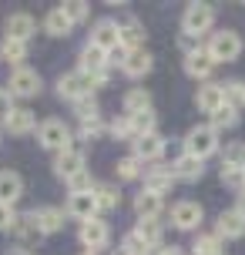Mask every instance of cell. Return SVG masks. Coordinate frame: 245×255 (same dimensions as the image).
I'll return each instance as SVG.
<instances>
[{
    "label": "cell",
    "mask_w": 245,
    "mask_h": 255,
    "mask_svg": "<svg viewBox=\"0 0 245 255\" xmlns=\"http://www.w3.org/2000/svg\"><path fill=\"white\" fill-rule=\"evenodd\" d=\"M108 84V74L104 77H94V74H84V71H67V74L57 77V94L64 101H84V98H94V91Z\"/></svg>",
    "instance_id": "1"
},
{
    "label": "cell",
    "mask_w": 245,
    "mask_h": 255,
    "mask_svg": "<svg viewBox=\"0 0 245 255\" xmlns=\"http://www.w3.org/2000/svg\"><path fill=\"white\" fill-rule=\"evenodd\" d=\"M222 148L219 141V131L212 125H195L188 134H185V154H192V158H198V161H205V158H212V154Z\"/></svg>",
    "instance_id": "2"
},
{
    "label": "cell",
    "mask_w": 245,
    "mask_h": 255,
    "mask_svg": "<svg viewBox=\"0 0 245 255\" xmlns=\"http://www.w3.org/2000/svg\"><path fill=\"white\" fill-rule=\"evenodd\" d=\"M215 27V7L212 3H188L181 13V34L185 37H205L208 30Z\"/></svg>",
    "instance_id": "3"
},
{
    "label": "cell",
    "mask_w": 245,
    "mask_h": 255,
    "mask_svg": "<svg viewBox=\"0 0 245 255\" xmlns=\"http://www.w3.org/2000/svg\"><path fill=\"white\" fill-rule=\"evenodd\" d=\"M37 141H40V148H47V151H54V154L74 148V134H71V128H67L61 118L40 121L37 125Z\"/></svg>",
    "instance_id": "4"
},
{
    "label": "cell",
    "mask_w": 245,
    "mask_h": 255,
    "mask_svg": "<svg viewBox=\"0 0 245 255\" xmlns=\"http://www.w3.org/2000/svg\"><path fill=\"white\" fill-rule=\"evenodd\" d=\"M205 51L212 54L215 64H232V61H239V54H242V37H239L235 30H215V34L208 37Z\"/></svg>",
    "instance_id": "5"
},
{
    "label": "cell",
    "mask_w": 245,
    "mask_h": 255,
    "mask_svg": "<svg viewBox=\"0 0 245 255\" xmlns=\"http://www.w3.org/2000/svg\"><path fill=\"white\" fill-rule=\"evenodd\" d=\"M78 239H81V245H84L88 252H104L108 242H111V225H108L101 215L91 218V222H81Z\"/></svg>",
    "instance_id": "6"
},
{
    "label": "cell",
    "mask_w": 245,
    "mask_h": 255,
    "mask_svg": "<svg viewBox=\"0 0 245 255\" xmlns=\"http://www.w3.org/2000/svg\"><path fill=\"white\" fill-rule=\"evenodd\" d=\"M7 91H10V98H37L40 94V74L37 71H30V67H13L10 77H7Z\"/></svg>",
    "instance_id": "7"
},
{
    "label": "cell",
    "mask_w": 245,
    "mask_h": 255,
    "mask_svg": "<svg viewBox=\"0 0 245 255\" xmlns=\"http://www.w3.org/2000/svg\"><path fill=\"white\" fill-rule=\"evenodd\" d=\"M81 171H88V158H84L81 148H67V151L54 154V175H57V178L71 181L74 175H81Z\"/></svg>",
    "instance_id": "8"
},
{
    "label": "cell",
    "mask_w": 245,
    "mask_h": 255,
    "mask_svg": "<svg viewBox=\"0 0 245 255\" xmlns=\"http://www.w3.org/2000/svg\"><path fill=\"white\" fill-rule=\"evenodd\" d=\"M88 44H94V47H101L104 54H111L121 47V37H118V20H111V17H101L98 24L91 27V40Z\"/></svg>",
    "instance_id": "9"
},
{
    "label": "cell",
    "mask_w": 245,
    "mask_h": 255,
    "mask_svg": "<svg viewBox=\"0 0 245 255\" xmlns=\"http://www.w3.org/2000/svg\"><path fill=\"white\" fill-rule=\"evenodd\" d=\"M131 235L141 242L144 252H155L161 249V239H165V225L158 222V218H138V225L131 229Z\"/></svg>",
    "instance_id": "10"
},
{
    "label": "cell",
    "mask_w": 245,
    "mask_h": 255,
    "mask_svg": "<svg viewBox=\"0 0 245 255\" xmlns=\"http://www.w3.org/2000/svg\"><path fill=\"white\" fill-rule=\"evenodd\" d=\"M202 218H205V212H202V205L198 202H178V205H171V225L181 232H192L202 225Z\"/></svg>",
    "instance_id": "11"
},
{
    "label": "cell",
    "mask_w": 245,
    "mask_h": 255,
    "mask_svg": "<svg viewBox=\"0 0 245 255\" xmlns=\"http://www.w3.org/2000/svg\"><path fill=\"white\" fill-rule=\"evenodd\" d=\"M34 34H37V20H34V17H30V13H10V17H7V24H3V37H10V40H30L34 37Z\"/></svg>",
    "instance_id": "12"
},
{
    "label": "cell",
    "mask_w": 245,
    "mask_h": 255,
    "mask_svg": "<svg viewBox=\"0 0 245 255\" xmlns=\"http://www.w3.org/2000/svg\"><path fill=\"white\" fill-rule=\"evenodd\" d=\"M165 144H168V141L161 138L158 131H151V134H144V138L134 141V151H131V154H134L141 165H151V161H158V158L165 154Z\"/></svg>",
    "instance_id": "13"
},
{
    "label": "cell",
    "mask_w": 245,
    "mask_h": 255,
    "mask_svg": "<svg viewBox=\"0 0 245 255\" xmlns=\"http://www.w3.org/2000/svg\"><path fill=\"white\" fill-rule=\"evenodd\" d=\"M215 67H219V64L212 61V54L205 51V44H202V47H198V51L185 54V74L198 77V81H208V77L215 74Z\"/></svg>",
    "instance_id": "14"
},
{
    "label": "cell",
    "mask_w": 245,
    "mask_h": 255,
    "mask_svg": "<svg viewBox=\"0 0 245 255\" xmlns=\"http://www.w3.org/2000/svg\"><path fill=\"white\" fill-rule=\"evenodd\" d=\"M64 215L78 218V222H91V218H98V202H94V191L88 195H67V205H64Z\"/></svg>",
    "instance_id": "15"
},
{
    "label": "cell",
    "mask_w": 245,
    "mask_h": 255,
    "mask_svg": "<svg viewBox=\"0 0 245 255\" xmlns=\"http://www.w3.org/2000/svg\"><path fill=\"white\" fill-rule=\"evenodd\" d=\"M81 67L78 71H84V74H94V77H104L108 74V67H111V61H108V54L101 51V47H94V44H84L81 47Z\"/></svg>",
    "instance_id": "16"
},
{
    "label": "cell",
    "mask_w": 245,
    "mask_h": 255,
    "mask_svg": "<svg viewBox=\"0 0 245 255\" xmlns=\"http://www.w3.org/2000/svg\"><path fill=\"white\" fill-rule=\"evenodd\" d=\"M171 188H175V175H171V168L155 165L151 171H144V191H151V195H158V198H165V195H171Z\"/></svg>",
    "instance_id": "17"
},
{
    "label": "cell",
    "mask_w": 245,
    "mask_h": 255,
    "mask_svg": "<svg viewBox=\"0 0 245 255\" xmlns=\"http://www.w3.org/2000/svg\"><path fill=\"white\" fill-rule=\"evenodd\" d=\"M118 37H121V47L124 51H138V47H144V27L131 13H124L118 20Z\"/></svg>",
    "instance_id": "18"
},
{
    "label": "cell",
    "mask_w": 245,
    "mask_h": 255,
    "mask_svg": "<svg viewBox=\"0 0 245 255\" xmlns=\"http://www.w3.org/2000/svg\"><path fill=\"white\" fill-rule=\"evenodd\" d=\"M215 235L219 239H242L245 235V215L239 208H229L215 218Z\"/></svg>",
    "instance_id": "19"
},
{
    "label": "cell",
    "mask_w": 245,
    "mask_h": 255,
    "mask_svg": "<svg viewBox=\"0 0 245 255\" xmlns=\"http://www.w3.org/2000/svg\"><path fill=\"white\" fill-rule=\"evenodd\" d=\"M151 67H155V57L144 51V47H138V51H128L124 54V61H121V71L128 77H144V74H151Z\"/></svg>",
    "instance_id": "20"
},
{
    "label": "cell",
    "mask_w": 245,
    "mask_h": 255,
    "mask_svg": "<svg viewBox=\"0 0 245 255\" xmlns=\"http://www.w3.org/2000/svg\"><path fill=\"white\" fill-rule=\"evenodd\" d=\"M3 128L10 131L13 138H24V134H30V131H37V118H34L30 108H13L10 118L3 121Z\"/></svg>",
    "instance_id": "21"
},
{
    "label": "cell",
    "mask_w": 245,
    "mask_h": 255,
    "mask_svg": "<svg viewBox=\"0 0 245 255\" xmlns=\"http://www.w3.org/2000/svg\"><path fill=\"white\" fill-rule=\"evenodd\" d=\"M30 215H34V222H37V229L44 232V235H54V232L64 229V212L54 208V205H40V208H34Z\"/></svg>",
    "instance_id": "22"
},
{
    "label": "cell",
    "mask_w": 245,
    "mask_h": 255,
    "mask_svg": "<svg viewBox=\"0 0 245 255\" xmlns=\"http://www.w3.org/2000/svg\"><path fill=\"white\" fill-rule=\"evenodd\" d=\"M24 198V178L17 171H0V205H17Z\"/></svg>",
    "instance_id": "23"
},
{
    "label": "cell",
    "mask_w": 245,
    "mask_h": 255,
    "mask_svg": "<svg viewBox=\"0 0 245 255\" xmlns=\"http://www.w3.org/2000/svg\"><path fill=\"white\" fill-rule=\"evenodd\" d=\"M171 175H175V181H198L205 175V161L181 151V158H175V165H171Z\"/></svg>",
    "instance_id": "24"
},
{
    "label": "cell",
    "mask_w": 245,
    "mask_h": 255,
    "mask_svg": "<svg viewBox=\"0 0 245 255\" xmlns=\"http://www.w3.org/2000/svg\"><path fill=\"white\" fill-rule=\"evenodd\" d=\"M195 104H198V111H205V115L219 111L222 104H225V91H222V84H202V88L195 91Z\"/></svg>",
    "instance_id": "25"
},
{
    "label": "cell",
    "mask_w": 245,
    "mask_h": 255,
    "mask_svg": "<svg viewBox=\"0 0 245 255\" xmlns=\"http://www.w3.org/2000/svg\"><path fill=\"white\" fill-rule=\"evenodd\" d=\"M13 232H17V239H20V249H30V245H37L40 239H44V232L37 229V222H34L30 212L13 222Z\"/></svg>",
    "instance_id": "26"
},
{
    "label": "cell",
    "mask_w": 245,
    "mask_h": 255,
    "mask_svg": "<svg viewBox=\"0 0 245 255\" xmlns=\"http://www.w3.org/2000/svg\"><path fill=\"white\" fill-rule=\"evenodd\" d=\"M134 212H138V218H161L165 198H158V195H151V191H141V195L134 198Z\"/></svg>",
    "instance_id": "27"
},
{
    "label": "cell",
    "mask_w": 245,
    "mask_h": 255,
    "mask_svg": "<svg viewBox=\"0 0 245 255\" xmlns=\"http://www.w3.org/2000/svg\"><path fill=\"white\" fill-rule=\"evenodd\" d=\"M71 30H74V24L61 13V7L47 10V17H44V34H47V37H67Z\"/></svg>",
    "instance_id": "28"
},
{
    "label": "cell",
    "mask_w": 245,
    "mask_h": 255,
    "mask_svg": "<svg viewBox=\"0 0 245 255\" xmlns=\"http://www.w3.org/2000/svg\"><path fill=\"white\" fill-rule=\"evenodd\" d=\"M0 61H3V64H13V67H24V61H27V44H24V40L3 37V40H0Z\"/></svg>",
    "instance_id": "29"
},
{
    "label": "cell",
    "mask_w": 245,
    "mask_h": 255,
    "mask_svg": "<svg viewBox=\"0 0 245 255\" xmlns=\"http://www.w3.org/2000/svg\"><path fill=\"white\" fill-rule=\"evenodd\" d=\"M141 111H151V94L144 88H131L124 94V115H141Z\"/></svg>",
    "instance_id": "30"
},
{
    "label": "cell",
    "mask_w": 245,
    "mask_h": 255,
    "mask_svg": "<svg viewBox=\"0 0 245 255\" xmlns=\"http://www.w3.org/2000/svg\"><path fill=\"white\" fill-rule=\"evenodd\" d=\"M192 252L195 255H225V249H222V239L215 232H202V235H195Z\"/></svg>",
    "instance_id": "31"
},
{
    "label": "cell",
    "mask_w": 245,
    "mask_h": 255,
    "mask_svg": "<svg viewBox=\"0 0 245 255\" xmlns=\"http://www.w3.org/2000/svg\"><path fill=\"white\" fill-rule=\"evenodd\" d=\"M94 202H98V212H111L121 202V191L118 185H94Z\"/></svg>",
    "instance_id": "32"
},
{
    "label": "cell",
    "mask_w": 245,
    "mask_h": 255,
    "mask_svg": "<svg viewBox=\"0 0 245 255\" xmlns=\"http://www.w3.org/2000/svg\"><path fill=\"white\" fill-rule=\"evenodd\" d=\"M115 175H118V181H134V178L144 175V165L134 158V154H128V158H121V161L115 165Z\"/></svg>",
    "instance_id": "33"
},
{
    "label": "cell",
    "mask_w": 245,
    "mask_h": 255,
    "mask_svg": "<svg viewBox=\"0 0 245 255\" xmlns=\"http://www.w3.org/2000/svg\"><path fill=\"white\" fill-rule=\"evenodd\" d=\"M131 131H134V141L144 138V134H151V131H158V118H155V111L131 115Z\"/></svg>",
    "instance_id": "34"
},
{
    "label": "cell",
    "mask_w": 245,
    "mask_h": 255,
    "mask_svg": "<svg viewBox=\"0 0 245 255\" xmlns=\"http://www.w3.org/2000/svg\"><path fill=\"white\" fill-rule=\"evenodd\" d=\"M212 121H208V125L215 128V131H222V128H235L239 125V108H232V104H222L219 111H212Z\"/></svg>",
    "instance_id": "35"
},
{
    "label": "cell",
    "mask_w": 245,
    "mask_h": 255,
    "mask_svg": "<svg viewBox=\"0 0 245 255\" xmlns=\"http://www.w3.org/2000/svg\"><path fill=\"white\" fill-rule=\"evenodd\" d=\"M222 165L245 171V144H242V141H232V144H225V151H222Z\"/></svg>",
    "instance_id": "36"
},
{
    "label": "cell",
    "mask_w": 245,
    "mask_h": 255,
    "mask_svg": "<svg viewBox=\"0 0 245 255\" xmlns=\"http://www.w3.org/2000/svg\"><path fill=\"white\" fill-rule=\"evenodd\" d=\"M108 134H111L115 141H134V131H131V118H128V115L115 118V121L108 125Z\"/></svg>",
    "instance_id": "37"
},
{
    "label": "cell",
    "mask_w": 245,
    "mask_h": 255,
    "mask_svg": "<svg viewBox=\"0 0 245 255\" xmlns=\"http://www.w3.org/2000/svg\"><path fill=\"white\" fill-rule=\"evenodd\" d=\"M61 13H64L71 24H81V20H88L91 7L84 3V0H67V3H61Z\"/></svg>",
    "instance_id": "38"
},
{
    "label": "cell",
    "mask_w": 245,
    "mask_h": 255,
    "mask_svg": "<svg viewBox=\"0 0 245 255\" xmlns=\"http://www.w3.org/2000/svg\"><path fill=\"white\" fill-rule=\"evenodd\" d=\"M88 191H94V178L88 171H81V175H74L67 181V195H88Z\"/></svg>",
    "instance_id": "39"
},
{
    "label": "cell",
    "mask_w": 245,
    "mask_h": 255,
    "mask_svg": "<svg viewBox=\"0 0 245 255\" xmlns=\"http://www.w3.org/2000/svg\"><path fill=\"white\" fill-rule=\"evenodd\" d=\"M104 131H108V125H104L101 118H88V121H81V138H84V141L101 138Z\"/></svg>",
    "instance_id": "40"
},
{
    "label": "cell",
    "mask_w": 245,
    "mask_h": 255,
    "mask_svg": "<svg viewBox=\"0 0 245 255\" xmlns=\"http://www.w3.org/2000/svg\"><path fill=\"white\" fill-rule=\"evenodd\" d=\"M222 185H229V188L242 191V188H245V171H239V168H225V165H222Z\"/></svg>",
    "instance_id": "41"
},
{
    "label": "cell",
    "mask_w": 245,
    "mask_h": 255,
    "mask_svg": "<svg viewBox=\"0 0 245 255\" xmlns=\"http://www.w3.org/2000/svg\"><path fill=\"white\" fill-rule=\"evenodd\" d=\"M74 115H78V121H88V118H98V101H94V98H84V101H74Z\"/></svg>",
    "instance_id": "42"
},
{
    "label": "cell",
    "mask_w": 245,
    "mask_h": 255,
    "mask_svg": "<svg viewBox=\"0 0 245 255\" xmlns=\"http://www.w3.org/2000/svg\"><path fill=\"white\" fill-rule=\"evenodd\" d=\"M10 111H13V98H10V91L7 88H0V125L10 118Z\"/></svg>",
    "instance_id": "43"
},
{
    "label": "cell",
    "mask_w": 245,
    "mask_h": 255,
    "mask_svg": "<svg viewBox=\"0 0 245 255\" xmlns=\"http://www.w3.org/2000/svg\"><path fill=\"white\" fill-rule=\"evenodd\" d=\"M13 222H17V212H13L10 205H0V232L13 229Z\"/></svg>",
    "instance_id": "44"
},
{
    "label": "cell",
    "mask_w": 245,
    "mask_h": 255,
    "mask_svg": "<svg viewBox=\"0 0 245 255\" xmlns=\"http://www.w3.org/2000/svg\"><path fill=\"white\" fill-rule=\"evenodd\" d=\"M148 255H185V249H178V245H161V249H155V252Z\"/></svg>",
    "instance_id": "45"
},
{
    "label": "cell",
    "mask_w": 245,
    "mask_h": 255,
    "mask_svg": "<svg viewBox=\"0 0 245 255\" xmlns=\"http://www.w3.org/2000/svg\"><path fill=\"white\" fill-rule=\"evenodd\" d=\"M235 208H239V212H242V215H245V188L239 191V202H235Z\"/></svg>",
    "instance_id": "46"
},
{
    "label": "cell",
    "mask_w": 245,
    "mask_h": 255,
    "mask_svg": "<svg viewBox=\"0 0 245 255\" xmlns=\"http://www.w3.org/2000/svg\"><path fill=\"white\" fill-rule=\"evenodd\" d=\"M10 255H34V252H27V249H17V252H10Z\"/></svg>",
    "instance_id": "47"
},
{
    "label": "cell",
    "mask_w": 245,
    "mask_h": 255,
    "mask_svg": "<svg viewBox=\"0 0 245 255\" xmlns=\"http://www.w3.org/2000/svg\"><path fill=\"white\" fill-rule=\"evenodd\" d=\"M81 255H104V252H81Z\"/></svg>",
    "instance_id": "48"
}]
</instances>
